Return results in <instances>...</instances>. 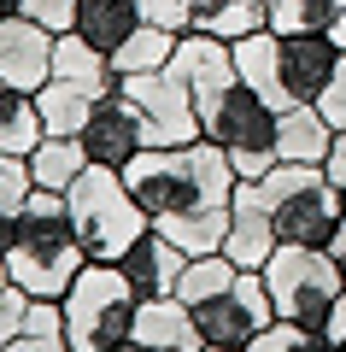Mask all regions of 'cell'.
I'll list each match as a JSON object with an SVG mask.
<instances>
[{
    "label": "cell",
    "mask_w": 346,
    "mask_h": 352,
    "mask_svg": "<svg viewBox=\"0 0 346 352\" xmlns=\"http://www.w3.org/2000/svg\"><path fill=\"white\" fill-rule=\"evenodd\" d=\"M129 194L141 200V212L153 217V229L176 241L188 258L199 252H223L229 235V200H235V164L217 141H182V147H147L124 164Z\"/></svg>",
    "instance_id": "1"
},
{
    "label": "cell",
    "mask_w": 346,
    "mask_h": 352,
    "mask_svg": "<svg viewBox=\"0 0 346 352\" xmlns=\"http://www.w3.org/2000/svg\"><path fill=\"white\" fill-rule=\"evenodd\" d=\"M88 264L83 241L71 229V206L65 194L36 188L24 206V223H18V241L6 252V270L12 282L30 294V300H65V288L76 282V270Z\"/></svg>",
    "instance_id": "2"
},
{
    "label": "cell",
    "mask_w": 346,
    "mask_h": 352,
    "mask_svg": "<svg viewBox=\"0 0 346 352\" xmlns=\"http://www.w3.org/2000/svg\"><path fill=\"white\" fill-rule=\"evenodd\" d=\"M65 206H71V229L83 241V252L100 258V264H118L153 229V217L129 194L124 170H111V164H88L71 188H65Z\"/></svg>",
    "instance_id": "3"
},
{
    "label": "cell",
    "mask_w": 346,
    "mask_h": 352,
    "mask_svg": "<svg viewBox=\"0 0 346 352\" xmlns=\"http://www.w3.org/2000/svg\"><path fill=\"white\" fill-rule=\"evenodd\" d=\"M136 305H141V294H136V282L124 276V264L88 258L83 270H76V282L65 288V300H59L71 352H111L118 340H129Z\"/></svg>",
    "instance_id": "4"
},
{
    "label": "cell",
    "mask_w": 346,
    "mask_h": 352,
    "mask_svg": "<svg viewBox=\"0 0 346 352\" xmlns=\"http://www.w3.org/2000/svg\"><path fill=\"white\" fill-rule=\"evenodd\" d=\"M259 194L270 206V223L282 247H329V235L340 229V188H334L323 164H276L270 176H259Z\"/></svg>",
    "instance_id": "5"
},
{
    "label": "cell",
    "mask_w": 346,
    "mask_h": 352,
    "mask_svg": "<svg viewBox=\"0 0 346 352\" xmlns=\"http://www.w3.org/2000/svg\"><path fill=\"white\" fill-rule=\"evenodd\" d=\"M199 129H206V141H217L229 153L241 182H259V176H270L282 164V153H276V106H264L247 82H235L223 100H211L199 112Z\"/></svg>",
    "instance_id": "6"
},
{
    "label": "cell",
    "mask_w": 346,
    "mask_h": 352,
    "mask_svg": "<svg viewBox=\"0 0 346 352\" xmlns=\"http://www.w3.org/2000/svg\"><path fill=\"white\" fill-rule=\"evenodd\" d=\"M264 282H270L276 317H294L305 329H323L334 300L346 294V276L329 258V247H276V258L264 264Z\"/></svg>",
    "instance_id": "7"
},
{
    "label": "cell",
    "mask_w": 346,
    "mask_h": 352,
    "mask_svg": "<svg viewBox=\"0 0 346 352\" xmlns=\"http://www.w3.org/2000/svg\"><path fill=\"white\" fill-rule=\"evenodd\" d=\"M118 94L136 100V112L147 118V135L153 147H182V141H199V106H194V88L182 82L176 65H159V71H141V76H124Z\"/></svg>",
    "instance_id": "8"
},
{
    "label": "cell",
    "mask_w": 346,
    "mask_h": 352,
    "mask_svg": "<svg viewBox=\"0 0 346 352\" xmlns=\"http://www.w3.org/2000/svg\"><path fill=\"white\" fill-rule=\"evenodd\" d=\"M194 323H199V335H206V346H235V352H247V340L259 335V329L276 323V300H270L264 270H241L223 294L199 300V305H194Z\"/></svg>",
    "instance_id": "9"
},
{
    "label": "cell",
    "mask_w": 346,
    "mask_h": 352,
    "mask_svg": "<svg viewBox=\"0 0 346 352\" xmlns=\"http://www.w3.org/2000/svg\"><path fill=\"white\" fill-rule=\"evenodd\" d=\"M340 41L334 36H276V65H282V100L288 106H305L329 88L334 65H340ZM282 106V112H288Z\"/></svg>",
    "instance_id": "10"
},
{
    "label": "cell",
    "mask_w": 346,
    "mask_h": 352,
    "mask_svg": "<svg viewBox=\"0 0 346 352\" xmlns=\"http://www.w3.org/2000/svg\"><path fill=\"white\" fill-rule=\"evenodd\" d=\"M83 147H88L94 164L124 170L136 153L153 147V135H147V118L136 112V100H129V94H111V100L94 106V118H88V129H83Z\"/></svg>",
    "instance_id": "11"
},
{
    "label": "cell",
    "mask_w": 346,
    "mask_h": 352,
    "mask_svg": "<svg viewBox=\"0 0 346 352\" xmlns=\"http://www.w3.org/2000/svg\"><path fill=\"white\" fill-rule=\"evenodd\" d=\"M276 223L270 206H264L259 182H235V200H229V235H223V252L241 264V270H264L276 258Z\"/></svg>",
    "instance_id": "12"
},
{
    "label": "cell",
    "mask_w": 346,
    "mask_h": 352,
    "mask_svg": "<svg viewBox=\"0 0 346 352\" xmlns=\"http://www.w3.org/2000/svg\"><path fill=\"white\" fill-rule=\"evenodd\" d=\"M0 76L24 94H36L53 76V30L36 18H0Z\"/></svg>",
    "instance_id": "13"
},
{
    "label": "cell",
    "mask_w": 346,
    "mask_h": 352,
    "mask_svg": "<svg viewBox=\"0 0 346 352\" xmlns=\"http://www.w3.org/2000/svg\"><path fill=\"white\" fill-rule=\"evenodd\" d=\"M129 340H141V346H153V352H199L206 346V335H199V323H194V305L176 300V294L141 300L136 323H129Z\"/></svg>",
    "instance_id": "14"
},
{
    "label": "cell",
    "mask_w": 346,
    "mask_h": 352,
    "mask_svg": "<svg viewBox=\"0 0 346 352\" xmlns=\"http://www.w3.org/2000/svg\"><path fill=\"white\" fill-rule=\"evenodd\" d=\"M118 264H124V276L136 282L141 300H153V294H176V282H182V270H188V252L176 247L164 229H147Z\"/></svg>",
    "instance_id": "15"
},
{
    "label": "cell",
    "mask_w": 346,
    "mask_h": 352,
    "mask_svg": "<svg viewBox=\"0 0 346 352\" xmlns=\"http://www.w3.org/2000/svg\"><path fill=\"white\" fill-rule=\"evenodd\" d=\"M329 147H334V124L317 112V100L276 112V153H282L288 164H323Z\"/></svg>",
    "instance_id": "16"
},
{
    "label": "cell",
    "mask_w": 346,
    "mask_h": 352,
    "mask_svg": "<svg viewBox=\"0 0 346 352\" xmlns=\"http://www.w3.org/2000/svg\"><path fill=\"white\" fill-rule=\"evenodd\" d=\"M53 76H65V82L88 88V94H100V100H111L118 94V82L124 76L111 71V59L100 47H88L76 30H65V36H53Z\"/></svg>",
    "instance_id": "17"
},
{
    "label": "cell",
    "mask_w": 346,
    "mask_h": 352,
    "mask_svg": "<svg viewBox=\"0 0 346 352\" xmlns=\"http://www.w3.org/2000/svg\"><path fill=\"white\" fill-rule=\"evenodd\" d=\"M71 30L88 41V47H100V53L111 59V53L141 30V0H83Z\"/></svg>",
    "instance_id": "18"
},
{
    "label": "cell",
    "mask_w": 346,
    "mask_h": 352,
    "mask_svg": "<svg viewBox=\"0 0 346 352\" xmlns=\"http://www.w3.org/2000/svg\"><path fill=\"white\" fill-rule=\"evenodd\" d=\"M94 106H100V94L65 82V76H47V82L36 88V112H41V129H47V135H83L88 118H94Z\"/></svg>",
    "instance_id": "19"
},
{
    "label": "cell",
    "mask_w": 346,
    "mask_h": 352,
    "mask_svg": "<svg viewBox=\"0 0 346 352\" xmlns=\"http://www.w3.org/2000/svg\"><path fill=\"white\" fill-rule=\"evenodd\" d=\"M235 71L264 106H276V112L288 106L282 100V65H276V30H259V36L235 41Z\"/></svg>",
    "instance_id": "20"
},
{
    "label": "cell",
    "mask_w": 346,
    "mask_h": 352,
    "mask_svg": "<svg viewBox=\"0 0 346 352\" xmlns=\"http://www.w3.org/2000/svg\"><path fill=\"white\" fill-rule=\"evenodd\" d=\"M88 164H94V159H88L83 135H41V147L30 153V176H36V188H53V194H65Z\"/></svg>",
    "instance_id": "21"
},
{
    "label": "cell",
    "mask_w": 346,
    "mask_h": 352,
    "mask_svg": "<svg viewBox=\"0 0 346 352\" xmlns=\"http://www.w3.org/2000/svg\"><path fill=\"white\" fill-rule=\"evenodd\" d=\"M41 112H36V94H24V88H12L6 76H0V153H18V159H30V153L41 147Z\"/></svg>",
    "instance_id": "22"
},
{
    "label": "cell",
    "mask_w": 346,
    "mask_h": 352,
    "mask_svg": "<svg viewBox=\"0 0 346 352\" xmlns=\"http://www.w3.org/2000/svg\"><path fill=\"white\" fill-rule=\"evenodd\" d=\"M199 30L235 47V41H247V36H259V30H270V0H217Z\"/></svg>",
    "instance_id": "23"
},
{
    "label": "cell",
    "mask_w": 346,
    "mask_h": 352,
    "mask_svg": "<svg viewBox=\"0 0 346 352\" xmlns=\"http://www.w3.org/2000/svg\"><path fill=\"white\" fill-rule=\"evenodd\" d=\"M171 53H176V36H171V30L141 24L136 36L124 41V47L111 53V71H118V76H141V71H159V65H171Z\"/></svg>",
    "instance_id": "24"
},
{
    "label": "cell",
    "mask_w": 346,
    "mask_h": 352,
    "mask_svg": "<svg viewBox=\"0 0 346 352\" xmlns=\"http://www.w3.org/2000/svg\"><path fill=\"white\" fill-rule=\"evenodd\" d=\"M235 276H241V264L229 258V252H199V258H188L182 282H176V300L199 305V300H211V294H223Z\"/></svg>",
    "instance_id": "25"
},
{
    "label": "cell",
    "mask_w": 346,
    "mask_h": 352,
    "mask_svg": "<svg viewBox=\"0 0 346 352\" xmlns=\"http://www.w3.org/2000/svg\"><path fill=\"white\" fill-rule=\"evenodd\" d=\"M0 352H71V340H65V311L59 300H30V323L18 340H6Z\"/></svg>",
    "instance_id": "26"
},
{
    "label": "cell",
    "mask_w": 346,
    "mask_h": 352,
    "mask_svg": "<svg viewBox=\"0 0 346 352\" xmlns=\"http://www.w3.org/2000/svg\"><path fill=\"white\" fill-rule=\"evenodd\" d=\"M270 30L276 36H329L334 0H270Z\"/></svg>",
    "instance_id": "27"
},
{
    "label": "cell",
    "mask_w": 346,
    "mask_h": 352,
    "mask_svg": "<svg viewBox=\"0 0 346 352\" xmlns=\"http://www.w3.org/2000/svg\"><path fill=\"white\" fill-rule=\"evenodd\" d=\"M323 346H329V335L294 323V317H276L270 329H259V335L247 340V352H323Z\"/></svg>",
    "instance_id": "28"
},
{
    "label": "cell",
    "mask_w": 346,
    "mask_h": 352,
    "mask_svg": "<svg viewBox=\"0 0 346 352\" xmlns=\"http://www.w3.org/2000/svg\"><path fill=\"white\" fill-rule=\"evenodd\" d=\"M217 0H141V24H159L171 36H188V30L206 24V12Z\"/></svg>",
    "instance_id": "29"
},
{
    "label": "cell",
    "mask_w": 346,
    "mask_h": 352,
    "mask_svg": "<svg viewBox=\"0 0 346 352\" xmlns=\"http://www.w3.org/2000/svg\"><path fill=\"white\" fill-rule=\"evenodd\" d=\"M30 194H36L30 159H18V153H0V217H24Z\"/></svg>",
    "instance_id": "30"
},
{
    "label": "cell",
    "mask_w": 346,
    "mask_h": 352,
    "mask_svg": "<svg viewBox=\"0 0 346 352\" xmlns=\"http://www.w3.org/2000/svg\"><path fill=\"white\" fill-rule=\"evenodd\" d=\"M24 323H30V294L12 282V288H0V346L24 335Z\"/></svg>",
    "instance_id": "31"
},
{
    "label": "cell",
    "mask_w": 346,
    "mask_h": 352,
    "mask_svg": "<svg viewBox=\"0 0 346 352\" xmlns=\"http://www.w3.org/2000/svg\"><path fill=\"white\" fill-rule=\"evenodd\" d=\"M317 112L334 124V135H346V53H340V65H334V76H329V88L317 94Z\"/></svg>",
    "instance_id": "32"
},
{
    "label": "cell",
    "mask_w": 346,
    "mask_h": 352,
    "mask_svg": "<svg viewBox=\"0 0 346 352\" xmlns=\"http://www.w3.org/2000/svg\"><path fill=\"white\" fill-rule=\"evenodd\" d=\"M76 6H83V0H24V18H36L53 36H65V30L76 24Z\"/></svg>",
    "instance_id": "33"
},
{
    "label": "cell",
    "mask_w": 346,
    "mask_h": 352,
    "mask_svg": "<svg viewBox=\"0 0 346 352\" xmlns=\"http://www.w3.org/2000/svg\"><path fill=\"white\" fill-rule=\"evenodd\" d=\"M323 176H329L334 188H346V135H334V147H329V159H323Z\"/></svg>",
    "instance_id": "34"
},
{
    "label": "cell",
    "mask_w": 346,
    "mask_h": 352,
    "mask_svg": "<svg viewBox=\"0 0 346 352\" xmlns=\"http://www.w3.org/2000/svg\"><path fill=\"white\" fill-rule=\"evenodd\" d=\"M323 335H329L334 346L346 352V294H340V300H334V311H329V323H323Z\"/></svg>",
    "instance_id": "35"
},
{
    "label": "cell",
    "mask_w": 346,
    "mask_h": 352,
    "mask_svg": "<svg viewBox=\"0 0 346 352\" xmlns=\"http://www.w3.org/2000/svg\"><path fill=\"white\" fill-rule=\"evenodd\" d=\"M329 258L340 264V276H346V217H340V229L329 235Z\"/></svg>",
    "instance_id": "36"
},
{
    "label": "cell",
    "mask_w": 346,
    "mask_h": 352,
    "mask_svg": "<svg viewBox=\"0 0 346 352\" xmlns=\"http://www.w3.org/2000/svg\"><path fill=\"white\" fill-rule=\"evenodd\" d=\"M18 223H24V217H0V252H12V241H18Z\"/></svg>",
    "instance_id": "37"
},
{
    "label": "cell",
    "mask_w": 346,
    "mask_h": 352,
    "mask_svg": "<svg viewBox=\"0 0 346 352\" xmlns=\"http://www.w3.org/2000/svg\"><path fill=\"white\" fill-rule=\"evenodd\" d=\"M329 36L346 47V0H334V30H329Z\"/></svg>",
    "instance_id": "38"
},
{
    "label": "cell",
    "mask_w": 346,
    "mask_h": 352,
    "mask_svg": "<svg viewBox=\"0 0 346 352\" xmlns=\"http://www.w3.org/2000/svg\"><path fill=\"white\" fill-rule=\"evenodd\" d=\"M24 12V0H0V18H18Z\"/></svg>",
    "instance_id": "39"
},
{
    "label": "cell",
    "mask_w": 346,
    "mask_h": 352,
    "mask_svg": "<svg viewBox=\"0 0 346 352\" xmlns=\"http://www.w3.org/2000/svg\"><path fill=\"white\" fill-rule=\"evenodd\" d=\"M111 352H153V346H141V340H118Z\"/></svg>",
    "instance_id": "40"
},
{
    "label": "cell",
    "mask_w": 346,
    "mask_h": 352,
    "mask_svg": "<svg viewBox=\"0 0 346 352\" xmlns=\"http://www.w3.org/2000/svg\"><path fill=\"white\" fill-rule=\"evenodd\" d=\"M0 288H12V270H6V252H0Z\"/></svg>",
    "instance_id": "41"
},
{
    "label": "cell",
    "mask_w": 346,
    "mask_h": 352,
    "mask_svg": "<svg viewBox=\"0 0 346 352\" xmlns=\"http://www.w3.org/2000/svg\"><path fill=\"white\" fill-rule=\"evenodd\" d=\"M199 352H235V346H199Z\"/></svg>",
    "instance_id": "42"
},
{
    "label": "cell",
    "mask_w": 346,
    "mask_h": 352,
    "mask_svg": "<svg viewBox=\"0 0 346 352\" xmlns=\"http://www.w3.org/2000/svg\"><path fill=\"white\" fill-rule=\"evenodd\" d=\"M340 212H346V188H340Z\"/></svg>",
    "instance_id": "43"
},
{
    "label": "cell",
    "mask_w": 346,
    "mask_h": 352,
    "mask_svg": "<svg viewBox=\"0 0 346 352\" xmlns=\"http://www.w3.org/2000/svg\"><path fill=\"white\" fill-rule=\"evenodd\" d=\"M329 346H334V340H329ZM329 346H323V352H329Z\"/></svg>",
    "instance_id": "44"
}]
</instances>
